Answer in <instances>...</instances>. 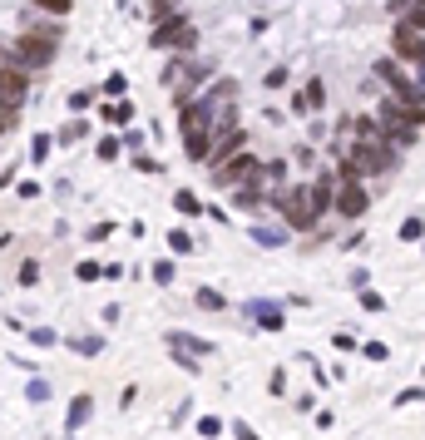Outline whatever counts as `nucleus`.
Masks as SVG:
<instances>
[{
    "instance_id": "obj_7",
    "label": "nucleus",
    "mask_w": 425,
    "mask_h": 440,
    "mask_svg": "<svg viewBox=\"0 0 425 440\" xmlns=\"http://www.w3.org/2000/svg\"><path fill=\"white\" fill-rule=\"evenodd\" d=\"M331 213L346 222H361L371 213V193H366V183L361 178H351V183H336V203H331Z\"/></svg>"
},
{
    "instance_id": "obj_48",
    "label": "nucleus",
    "mask_w": 425,
    "mask_h": 440,
    "mask_svg": "<svg viewBox=\"0 0 425 440\" xmlns=\"http://www.w3.org/2000/svg\"><path fill=\"white\" fill-rule=\"evenodd\" d=\"M411 70H416V75H411V80H416V85H421V90H425V60H416V65H411Z\"/></svg>"
},
{
    "instance_id": "obj_25",
    "label": "nucleus",
    "mask_w": 425,
    "mask_h": 440,
    "mask_svg": "<svg viewBox=\"0 0 425 440\" xmlns=\"http://www.w3.org/2000/svg\"><path fill=\"white\" fill-rule=\"evenodd\" d=\"M104 124H129V119H134V109H129V104H124V100H119V104H104Z\"/></svg>"
},
{
    "instance_id": "obj_43",
    "label": "nucleus",
    "mask_w": 425,
    "mask_h": 440,
    "mask_svg": "<svg viewBox=\"0 0 425 440\" xmlns=\"http://www.w3.org/2000/svg\"><path fill=\"white\" fill-rule=\"evenodd\" d=\"M30 341H35V346H55V331H50V327H35V331H30Z\"/></svg>"
},
{
    "instance_id": "obj_35",
    "label": "nucleus",
    "mask_w": 425,
    "mask_h": 440,
    "mask_svg": "<svg viewBox=\"0 0 425 440\" xmlns=\"http://www.w3.org/2000/svg\"><path fill=\"white\" fill-rule=\"evenodd\" d=\"M70 346H75V351H80V356H95V351H99V336H75V341H70Z\"/></svg>"
},
{
    "instance_id": "obj_3",
    "label": "nucleus",
    "mask_w": 425,
    "mask_h": 440,
    "mask_svg": "<svg viewBox=\"0 0 425 440\" xmlns=\"http://www.w3.org/2000/svg\"><path fill=\"white\" fill-rule=\"evenodd\" d=\"M272 208L282 213V222H287L292 232H317V213H312V203H307V183H282V188L272 193Z\"/></svg>"
},
{
    "instance_id": "obj_11",
    "label": "nucleus",
    "mask_w": 425,
    "mask_h": 440,
    "mask_svg": "<svg viewBox=\"0 0 425 440\" xmlns=\"http://www.w3.org/2000/svg\"><path fill=\"white\" fill-rule=\"evenodd\" d=\"M237 149H247V129H237V124H222V129H212L208 163H222V159H227V154H237Z\"/></svg>"
},
{
    "instance_id": "obj_38",
    "label": "nucleus",
    "mask_w": 425,
    "mask_h": 440,
    "mask_svg": "<svg viewBox=\"0 0 425 440\" xmlns=\"http://www.w3.org/2000/svg\"><path fill=\"white\" fill-rule=\"evenodd\" d=\"M416 401H425V386H406V391L396 396V406H416Z\"/></svg>"
},
{
    "instance_id": "obj_47",
    "label": "nucleus",
    "mask_w": 425,
    "mask_h": 440,
    "mask_svg": "<svg viewBox=\"0 0 425 440\" xmlns=\"http://www.w3.org/2000/svg\"><path fill=\"white\" fill-rule=\"evenodd\" d=\"M109 232H114V227H109V222H95V227H90V242H104Z\"/></svg>"
},
{
    "instance_id": "obj_14",
    "label": "nucleus",
    "mask_w": 425,
    "mask_h": 440,
    "mask_svg": "<svg viewBox=\"0 0 425 440\" xmlns=\"http://www.w3.org/2000/svg\"><path fill=\"white\" fill-rule=\"evenodd\" d=\"M20 30H25V35H40V40H55V45L65 40V25H60V15H55V20H40V15L20 10Z\"/></svg>"
},
{
    "instance_id": "obj_33",
    "label": "nucleus",
    "mask_w": 425,
    "mask_h": 440,
    "mask_svg": "<svg viewBox=\"0 0 425 440\" xmlns=\"http://www.w3.org/2000/svg\"><path fill=\"white\" fill-rule=\"evenodd\" d=\"M173 5H178V0H149V10H144V15H149V25H154V20H163Z\"/></svg>"
},
{
    "instance_id": "obj_12",
    "label": "nucleus",
    "mask_w": 425,
    "mask_h": 440,
    "mask_svg": "<svg viewBox=\"0 0 425 440\" xmlns=\"http://www.w3.org/2000/svg\"><path fill=\"white\" fill-rule=\"evenodd\" d=\"M307 203H312L317 222L331 213V203H336V173H331V168H326V173H317V178L307 183Z\"/></svg>"
},
{
    "instance_id": "obj_34",
    "label": "nucleus",
    "mask_w": 425,
    "mask_h": 440,
    "mask_svg": "<svg viewBox=\"0 0 425 440\" xmlns=\"http://www.w3.org/2000/svg\"><path fill=\"white\" fill-rule=\"evenodd\" d=\"M292 159H297V168H312V163H317V149H312V144H297Z\"/></svg>"
},
{
    "instance_id": "obj_24",
    "label": "nucleus",
    "mask_w": 425,
    "mask_h": 440,
    "mask_svg": "<svg viewBox=\"0 0 425 440\" xmlns=\"http://www.w3.org/2000/svg\"><path fill=\"white\" fill-rule=\"evenodd\" d=\"M90 406H95V401H90V396H80V401H75V406H70V431H80V426H85V421H90Z\"/></svg>"
},
{
    "instance_id": "obj_29",
    "label": "nucleus",
    "mask_w": 425,
    "mask_h": 440,
    "mask_svg": "<svg viewBox=\"0 0 425 440\" xmlns=\"http://www.w3.org/2000/svg\"><path fill=\"white\" fill-rule=\"evenodd\" d=\"M208 90L217 95V100H222V104H232V100H237V80H212Z\"/></svg>"
},
{
    "instance_id": "obj_8",
    "label": "nucleus",
    "mask_w": 425,
    "mask_h": 440,
    "mask_svg": "<svg viewBox=\"0 0 425 440\" xmlns=\"http://www.w3.org/2000/svg\"><path fill=\"white\" fill-rule=\"evenodd\" d=\"M391 50H396V60H401V65H416V60H425V30L406 25V20H396Z\"/></svg>"
},
{
    "instance_id": "obj_31",
    "label": "nucleus",
    "mask_w": 425,
    "mask_h": 440,
    "mask_svg": "<svg viewBox=\"0 0 425 440\" xmlns=\"http://www.w3.org/2000/svg\"><path fill=\"white\" fill-rule=\"evenodd\" d=\"M173 277H178V272H173V262H168V257H158V262H154V282H163V287H168Z\"/></svg>"
},
{
    "instance_id": "obj_1",
    "label": "nucleus",
    "mask_w": 425,
    "mask_h": 440,
    "mask_svg": "<svg viewBox=\"0 0 425 440\" xmlns=\"http://www.w3.org/2000/svg\"><path fill=\"white\" fill-rule=\"evenodd\" d=\"M149 50H173V55H193L198 50V25L183 10H168L163 20L149 25Z\"/></svg>"
},
{
    "instance_id": "obj_41",
    "label": "nucleus",
    "mask_w": 425,
    "mask_h": 440,
    "mask_svg": "<svg viewBox=\"0 0 425 440\" xmlns=\"http://www.w3.org/2000/svg\"><path fill=\"white\" fill-rule=\"evenodd\" d=\"M20 282H25V287L40 282V262H20Z\"/></svg>"
},
{
    "instance_id": "obj_49",
    "label": "nucleus",
    "mask_w": 425,
    "mask_h": 440,
    "mask_svg": "<svg viewBox=\"0 0 425 440\" xmlns=\"http://www.w3.org/2000/svg\"><path fill=\"white\" fill-rule=\"evenodd\" d=\"M10 129H15V119H5V114H0V139H5Z\"/></svg>"
},
{
    "instance_id": "obj_28",
    "label": "nucleus",
    "mask_w": 425,
    "mask_h": 440,
    "mask_svg": "<svg viewBox=\"0 0 425 440\" xmlns=\"http://www.w3.org/2000/svg\"><path fill=\"white\" fill-rule=\"evenodd\" d=\"M75 277H80V282H99V277H104V267H99L95 257H85V262L75 267Z\"/></svg>"
},
{
    "instance_id": "obj_20",
    "label": "nucleus",
    "mask_w": 425,
    "mask_h": 440,
    "mask_svg": "<svg viewBox=\"0 0 425 440\" xmlns=\"http://www.w3.org/2000/svg\"><path fill=\"white\" fill-rule=\"evenodd\" d=\"M346 129H351L356 139H381V119H351Z\"/></svg>"
},
{
    "instance_id": "obj_36",
    "label": "nucleus",
    "mask_w": 425,
    "mask_h": 440,
    "mask_svg": "<svg viewBox=\"0 0 425 440\" xmlns=\"http://www.w3.org/2000/svg\"><path fill=\"white\" fill-rule=\"evenodd\" d=\"M361 356H371V361H386L391 351H386V341H361Z\"/></svg>"
},
{
    "instance_id": "obj_39",
    "label": "nucleus",
    "mask_w": 425,
    "mask_h": 440,
    "mask_svg": "<svg viewBox=\"0 0 425 440\" xmlns=\"http://www.w3.org/2000/svg\"><path fill=\"white\" fill-rule=\"evenodd\" d=\"M119 149H124V139H99V159H119Z\"/></svg>"
},
{
    "instance_id": "obj_21",
    "label": "nucleus",
    "mask_w": 425,
    "mask_h": 440,
    "mask_svg": "<svg viewBox=\"0 0 425 440\" xmlns=\"http://www.w3.org/2000/svg\"><path fill=\"white\" fill-rule=\"evenodd\" d=\"M30 5H35L40 15H60V20H65V15L75 10V0H30Z\"/></svg>"
},
{
    "instance_id": "obj_17",
    "label": "nucleus",
    "mask_w": 425,
    "mask_h": 440,
    "mask_svg": "<svg viewBox=\"0 0 425 440\" xmlns=\"http://www.w3.org/2000/svg\"><path fill=\"white\" fill-rule=\"evenodd\" d=\"M252 317H257V327H262V331H282V307H262V302H252Z\"/></svg>"
},
{
    "instance_id": "obj_37",
    "label": "nucleus",
    "mask_w": 425,
    "mask_h": 440,
    "mask_svg": "<svg viewBox=\"0 0 425 440\" xmlns=\"http://www.w3.org/2000/svg\"><path fill=\"white\" fill-rule=\"evenodd\" d=\"M124 90H129V85H124V75H109V80H104V95H109V100H124Z\"/></svg>"
},
{
    "instance_id": "obj_45",
    "label": "nucleus",
    "mask_w": 425,
    "mask_h": 440,
    "mask_svg": "<svg viewBox=\"0 0 425 440\" xmlns=\"http://www.w3.org/2000/svg\"><path fill=\"white\" fill-rule=\"evenodd\" d=\"M45 154H50V139H45V134H40V139H35V144H30V159H35V163H40V159H45Z\"/></svg>"
},
{
    "instance_id": "obj_2",
    "label": "nucleus",
    "mask_w": 425,
    "mask_h": 440,
    "mask_svg": "<svg viewBox=\"0 0 425 440\" xmlns=\"http://www.w3.org/2000/svg\"><path fill=\"white\" fill-rule=\"evenodd\" d=\"M55 40H40V35H15V40H0V60H10V65H20V70H30V75H40V70H50L55 65Z\"/></svg>"
},
{
    "instance_id": "obj_44",
    "label": "nucleus",
    "mask_w": 425,
    "mask_h": 440,
    "mask_svg": "<svg viewBox=\"0 0 425 440\" xmlns=\"http://www.w3.org/2000/svg\"><path fill=\"white\" fill-rule=\"evenodd\" d=\"M217 431H222V421H217V416H203V421H198V436H217Z\"/></svg>"
},
{
    "instance_id": "obj_27",
    "label": "nucleus",
    "mask_w": 425,
    "mask_h": 440,
    "mask_svg": "<svg viewBox=\"0 0 425 440\" xmlns=\"http://www.w3.org/2000/svg\"><path fill=\"white\" fill-rule=\"evenodd\" d=\"M262 178H267L272 188H282V183H287V163H282V159H277V163H262Z\"/></svg>"
},
{
    "instance_id": "obj_23",
    "label": "nucleus",
    "mask_w": 425,
    "mask_h": 440,
    "mask_svg": "<svg viewBox=\"0 0 425 440\" xmlns=\"http://www.w3.org/2000/svg\"><path fill=\"white\" fill-rule=\"evenodd\" d=\"M85 134H90V124H85V119H70V124L60 129V144H80Z\"/></svg>"
},
{
    "instance_id": "obj_32",
    "label": "nucleus",
    "mask_w": 425,
    "mask_h": 440,
    "mask_svg": "<svg viewBox=\"0 0 425 440\" xmlns=\"http://www.w3.org/2000/svg\"><path fill=\"white\" fill-rule=\"evenodd\" d=\"M361 307H366V312H386V297L371 292V287H361Z\"/></svg>"
},
{
    "instance_id": "obj_4",
    "label": "nucleus",
    "mask_w": 425,
    "mask_h": 440,
    "mask_svg": "<svg viewBox=\"0 0 425 440\" xmlns=\"http://www.w3.org/2000/svg\"><path fill=\"white\" fill-rule=\"evenodd\" d=\"M351 159H356L361 178H381V173H391V168L401 163V149H391L386 139H356Z\"/></svg>"
},
{
    "instance_id": "obj_5",
    "label": "nucleus",
    "mask_w": 425,
    "mask_h": 440,
    "mask_svg": "<svg viewBox=\"0 0 425 440\" xmlns=\"http://www.w3.org/2000/svg\"><path fill=\"white\" fill-rule=\"evenodd\" d=\"M25 95H30V70L0 60V114L20 124V109H25Z\"/></svg>"
},
{
    "instance_id": "obj_40",
    "label": "nucleus",
    "mask_w": 425,
    "mask_h": 440,
    "mask_svg": "<svg viewBox=\"0 0 425 440\" xmlns=\"http://www.w3.org/2000/svg\"><path fill=\"white\" fill-rule=\"evenodd\" d=\"M262 85H267V90H282V85H287V70H282V65H277V70H267V80H262Z\"/></svg>"
},
{
    "instance_id": "obj_30",
    "label": "nucleus",
    "mask_w": 425,
    "mask_h": 440,
    "mask_svg": "<svg viewBox=\"0 0 425 440\" xmlns=\"http://www.w3.org/2000/svg\"><path fill=\"white\" fill-rule=\"evenodd\" d=\"M168 247H173V252H193V237H188L183 227H173V232H168Z\"/></svg>"
},
{
    "instance_id": "obj_15",
    "label": "nucleus",
    "mask_w": 425,
    "mask_h": 440,
    "mask_svg": "<svg viewBox=\"0 0 425 440\" xmlns=\"http://www.w3.org/2000/svg\"><path fill=\"white\" fill-rule=\"evenodd\" d=\"M292 109H297V114H317V109H326V85H321V80H312L307 90H297V95H292Z\"/></svg>"
},
{
    "instance_id": "obj_6",
    "label": "nucleus",
    "mask_w": 425,
    "mask_h": 440,
    "mask_svg": "<svg viewBox=\"0 0 425 440\" xmlns=\"http://www.w3.org/2000/svg\"><path fill=\"white\" fill-rule=\"evenodd\" d=\"M257 168H262V163H257V159H252L247 149L227 154L222 163H208V173H212V183H217V188H237V183H242V178H252Z\"/></svg>"
},
{
    "instance_id": "obj_46",
    "label": "nucleus",
    "mask_w": 425,
    "mask_h": 440,
    "mask_svg": "<svg viewBox=\"0 0 425 440\" xmlns=\"http://www.w3.org/2000/svg\"><path fill=\"white\" fill-rule=\"evenodd\" d=\"M134 168H144V173H158V159H149V154H139V159H134Z\"/></svg>"
},
{
    "instance_id": "obj_13",
    "label": "nucleus",
    "mask_w": 425,
    "mask_h": 440,
    "mask_svg": "<svg viewBox=\"0 0 425 440\" xmlns=\"http://www.w3.org/2000/svg\"><path fill=\"white\" fill-rule=\"evenodd\" d=\"M208 149H212V129H208V124L183 129V154H188L193 163H208Z\"/></svg>"
},
{
    "instance_id": "obj_18",
    "label": "nucleus",
    "mask_w": 425,
    "mask_h": 440,
    "mask_svg": "<svg viewBox=\"0 0 425 440\" xmlns=\"http://www.w3.org/2000/svg\"><path fill=\"white\" fill-rule=\"evenodd\" d=\"M173 208H178L183 218H198V213H203V203H198L193 188H178V193H173Z\"/></svg>"
},
{
    "instance_id": "obj_19",
    "label": "nucleus",
    "mask_w": 425,
    "mask_h": 440,
    "mask_svg": "<svg viewBox=\"0 0 425 440\" xmlns=\"http://www.w3.org/2000/svg\"><path fill=\"white\" fill-rule=\"evenodd\" d=\"M252 242H262V247H282V242H287V227H262V222H257V227H252Z\"/></svg>"
},
{
    "instance_id": "obj_9",
    "label": "nucleus",
    "mask_w": 425,
    "mask_h": 440,
    "mask_svg": "<svg viewBox=\"0 0 425 440\" xmlns=\"http://www.w3.org/2000/svg\"><path fill=\"white\" fill-rule=\"evenodd\" d=\"M381 124H406V129H425V104H401V100H381Z\"/></svg>"
},
{
    "instance_id": "obj_42",
    "label": "nucleus",
    "mask_w": 425,
    "mask_h": 440,
    "mask_svg": "<svg viewBox=\"0 0 425 440\" xmlns=\"http://www.w3.org/2000/svg\"><path fill=\"white\" fill-rule=\"evenodd\" d=\"M331 341H336V351H356V346H361V341H356V336H351V331H336V336H331Z\"/></svg>"
},
{
    "instance_id": "obj_16",
    "label": "nucleus",
    "mask_w": 425,
    "mask_h": 440,
    "mask_svg": "<svg viewBox=\"0 0 425 440\" xmlns=\"http://www.w3.org/2000/svg\"><path fill=\"white\" fill-rule=\"evenodd\" d=\"M168 346H183V351H193V356H208L212 351L203 336H188V331H168Z\"/></svg>"
},
{
    "instance_id": "obj_26",
    "label": "nucleus",
    "mask_w": 425,
    "mask_h": 440,
    "mask_svg": "<svg viewBox=\"0 0 425 440\" xmlns=\"http://www.w3.org/2000/svg\"><path fill=\"white\" fill-rule=\"evenodd\" d=\"M416 237H425V222H421V213H411V218L401 222V242H416Z\"/></svg>"
},
{
    "instance_id": "obj_10",
    "label": "nucleus",
    "mask_w": 425,
    "mask_h": 440,
    "mask_svg": "<svg viewBox=\"0 0 425 440\" xmlns=\"http://www.w3.org/2000/svg\"><path fill=\"white\" fill-rule=\"evenodd\" d=\"M232 203H237L242 213H262V203H267V178H262V168L232 188Z\"/></svg>"
},
{
    "instance_id": "obj_22",
    "label": "nucleus",
    "mask_w": 425,
    "mask_h": 440,
    "mask_svg": "<svg viewBox=\"0 0 425 440\" xmlns=\"http://www.w3.org/2000/svg\"><path fill=\"white\" fill-rule=\"evenodd\" d=\"M193 302H198L203 312H222V307H227V302H222V292H212V287H198V297H193Z\"/></svg>"
}]
</instances>
